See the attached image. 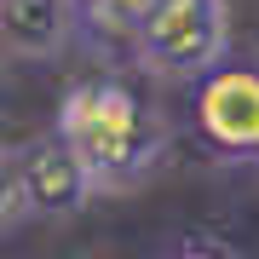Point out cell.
Returning <instances> with one entry per match:
<instances>
[{"mask_svg":"<svg viewBox=\"0 0 259 259\" xmlns=\"http://www.w3.org/2000/svg\"><path fill=\"white\" fill-rule=\"evenodd\" d=\"M58 133L93 173V190H139L167 156V115L127 75L69 87L58 104Z\"/></svg>","mask_w":259,"mask_h":259,"instance_id":"cell-1","label":"cell"},{"mask_svg":"<svg viewBox=\"0 0 259 259\" xmlns=\"http://www.w3.org/2000/svg\"><path fill=\"white\" fill-rule=\"evenodd\" d=\"M225 47H231L225 0H156L133 35V52L156 81H202L225 64Z\"/></svg>","mask_w":259,"mask_h":259,"instance_id":"cell-2","label":"cell"},{"mask_svg":"<svg viewBox=\"0 0 259 259\" xmlns=\"http://www.w3.org/2000/svg\"><path fill=\"white\" fill-rule=\"evenodd\" d=\"M87 196H98L93 173L75 156V144L52 127L47 139H35L18 161H12V173H6V225H18V219H64V213H75Z\"/></svg>","mask_w":259,"mask_h":259,"instance_id":"cell-3","label":"cell"},{"mask_svg":"<svg viewBox=\"0 0 259 259\" xmlns=\"http://www.w3.org/2000/svg\"><path fill=\"white\" fill-rule=\"evenodd\" d=\"M196 139L225 161H259V64H219L190 98Z\"/></svg>","mask_w":259,"mask_h":259,"instance_id":"cell-4","label":"cell"},{"mask_svg":"<svg viewBox=\"0 0 259 259\" xmlns=\"http://www.w3.org/2000/svg\"><path fill=\"white\" fill-rule=\"evenodd\" d=\"M75 23H81V0H0V35L12 58L47 64L69 47Z\"/></svg>","mask_w":259,"mask_h":259,"instance_id":"cell-5","label":"cell"},{"mask_svg":"<svg viewBox=\"0 0 259 259\" xmlns=\"http://www.w3.org/2000/svg\"><path fill=\"white\" fill-rule=\"evenodd\" d=\"M150 6H156V0H81V18L93 29H104V35H139Z\"/></svg>","mask_w":259,"mask_h":259,"instance_id":"cell-6","label":"cell"},{"mask_svg":"<svg viewBox=\"0 0 259 259\" xmlns=\"http://www.w3.org/2000/svg\"><path fill=\"white\" fill-rule=\"evenodd\" d=\"M161 259H242V253L225 248V242H213V236H185V242H173Z\"/></svg>","mask_w":259,"mask_h":259,"instance_id":"cell-7","label":"cell"}]
</instances>
